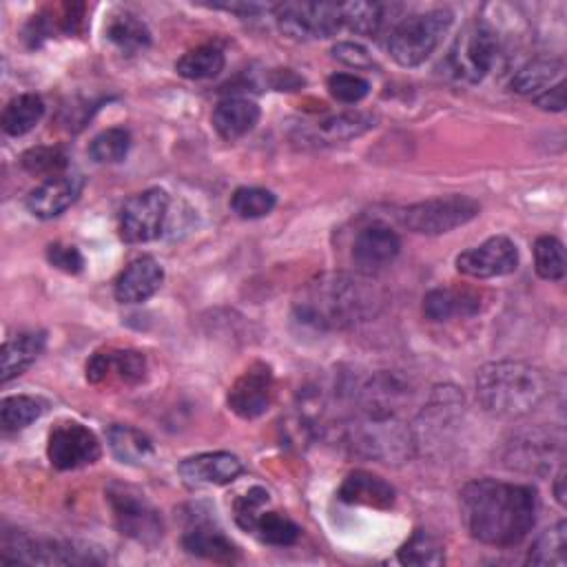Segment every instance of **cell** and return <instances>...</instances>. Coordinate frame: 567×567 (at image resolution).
Masks as SVG:
<instances>
[{
  "label": "cell",
  "instance_id": "d4e9b609",
  "mask_svg": "<svg viewBox=\"0 0 567 567\" xmlns=\"http://www.w3.org/2000/svg\"><path fill=\"white\" fill-rule=\"evenodd\" d=\"M563 71H565V64L560 60H556V58H536V60L527 62L525 66H520L516 71V75L512 78L509 86L518 95L536 97L545 89H549L556 82H560L563 80Z\"/></svg>",
  "mask_w": 567,
  "mask_h": 567
},
{
  "label": "cell",
  "instance_id": "4dcf8cb0",
  "mask_svg": "<svg viewBox=\"0 0 567 567\" xmlns=\"http://www.w3.org/2000/svg\"><path fill=\"white\" fill-rule=\"evenodd\" d=\"M377 126V117L372 113H339L330 115L321 122H317L315 133L326 142H346L352 137H359Z\"/></svg>",
  "mask_w": 567,
  "mask_h": 567
},
{
  "label": "cell",
  "instance_id": "4fadbf2b",
  "mask_svg": "<svg viewBox=\"0 0 567 567\" xmlns=\"http://www.w3.org/2000/svg\"><path fill=\"white\" fill-rule=\"evenodd\" d=\"M146 377V359L142 352L131 348H106L91 354L86 361V381L93 385L117 383L135 385Z\"/></svg>",
  "mask_w": 567,
  "mask_h": 567
},
{
  "label": "cell",
  "instance_id": "5b68a950",
  "mask_svg": "<svg viewBox=\"0 0 567 567\" xmlns=\"http://www.w3.org/2000/svg\"><path fill=\"white\" fill-rule=\"evenodd\" d=\"M106 501L113 514L117 532L144 547H153L164 536V523L159 512L137 489L111 483L106 487Z\"/></svg>",
  "mask_w": 567,
  "mask_h": 567
},
{
  "label": "cell",
  "instance_id": "3957f363",
  "mask_svg": "<svg viewBox=\"0 0 567 567\" xmlns=\"http://www.w3.org/2000/svg\"><path fill=\"white\" fill-rule=\"evenodd\" d=\"M547 394L543 372L523 361H492L476 374V396L494 416H523Z\"/></svg>",
  "mask_w": 567,
  "mask_h": 567
},
{
  "label": "cell",
  "instance_id": "f546056e",
  "mask_svg": "<svg viewBox=\"0 0 567 567\" xmlns=\"http://www.w3.org/2000/svg\"><path fill=\"white\" fill-rule=\"evenodd\" d=\"M250 534H255L261 543L275 545V547H288L295 545L301 536V527L290 520L286 514L275 509H261L255 518Z\"/></svg>",
  "mask_w": 567,
  "mask_h": 567
},
{
  "label": "cell",
  "instance_id": "5bb4252c",
  "mask_svg": "<svg viewBox=\"0 0 567 567\" xmlns=\"http://www.w3.org/2000/svg\"><path fill=\"white\" fill-rule=\"evenodd\" d=\"M84 186V177L80 173H62L44 179L27 195V210L38 219L60 217L69 206L75 204Z\"/></svg>",
  "mask_w": 567,
  "mask_h": 567
},
{
  "label": "cell",
  "instance_id": "ee69618b",
  "mask_svg": "<svg viewBox=\"0 0 567 567\" xmlns=\"http://www.w3.org/2000/svg\"><path fill=\"white\" fill-rule=\"evenodd\" d=\"M563 483H565V470L560 467V472L556 474V487H554V492H556V498H558V503H560V505L565 503V492H563Z\"/></svg>",
  "mask_w": 567,
  "mask_h": 567
},
{
  "label": "cell",
  "instance_id": "2e32d148",
  "mask_svg": "<svg viewBox=\"0 0 567 567\" xmlns=\"http://www.w3.org/2000/svg\"><path fill=\"white\" fill-rule=\"evenodd\" d=\"M177 472L182 481L190 487L228 485L244 472V465L230 452H202L184 458Z\"/></svg>",
  "mask_w": 567,
  "mask_h": 567
},
{
  "label": "cell",
  "instance_id": "7c38bea8",
  "mask_svg": "<svg viewBox=\"0 0 567 567\" xmlns=\"http://www.w3.org/2000/svg\"><path fill=\"white\" fill-rule=\"evenodd\" d=\"M518 266V250L509 237L494 235L483 244L463 250L456 257V270L474 279L503 277L514 272Z\"/></svg>",
  "mask_w": 567,
  "mask_h": 567
},
{
  "label": "cell",
  "instance_id": "d6986e66",
  "mask_svg": "<svg viewBox=\"0 0 567 567\" xmlns=\"http://www.w3.org/2000/svg\"><path fill=\"white\" fill-rule=\"evenodd\" d=\"M182 547L193 556L215 563H233L239 556L237 545L210 520H197L186 527L182 536Z\"/></svg>",
  "mask_w": 567,
  "mask_h": 567
},
{
  "label": "cell",
  "instance_id": "836d02e7",
  "mask_svg": "<svg viewBox=\"0 0 567 567\" xmlns=\"http://www.w3.org/2000/svg\"><path fill=\"white\" fill-rule=\"evenodd\" d=\"M47 412V401L31 394H13L2 399L0 421L4 432H18L38 421Z\"/></svg>",
  "mask_w": 567,
  "mask_h": 567
},
{
  "label": "cell",
  "instance_id": "603a6c76",
  "mask_svg": "<svg viewBox=\"0 0 567 567\" xmlns=\"http://www.w3.org/2000/svg\"><path fill=\"white\" fill-rule=\"evenodd\" d=\"M106 441H109V447H111L113 456L120 463L140 467V465H146L155 458L153 441L133 425H124V423L111 425L109 432H106Z\"/></svg>",
  "mask_w": 567,
  "mask_h": 567
},
{
  "label": "cell",
  "instance_id": "8d00e7d4",
  "mask_svg": "<svg viewBox=\"0 0 567 567\" xmlns=\"http://www.w3.org/2000/svg\"><path fill=\"white\" fill-rule=\"evenodd\" d=\"M66 166L69 157L58 146H33L27 153H22V168L31 175H42L49 179L66 173Z\"/></svg>",
  "mask_w": 567,
  "mask_h": 567
},
{
  "label": "cell",
  "instance_id": "e575fe53",
  "mask_svg": "<svg viewBox=\"0 0 567 567\" xmlns=\"http://www.w3.org/2000/svg\"><path fill=\"white\" fill-rule=\"evenodd\" d=\"M536 275L547 281H560L565 277V246L554 235H543L534 241Z\"/></svg>",
  "mask_w": 567,
  "mask_h": 567
},
{
  "label": "cell",
  "instance_id": "b9f144b4",
  "mask_svg": "<svg viewBox=\"0 0 567 567\" xmlns=\"http://www.w3.org/2000/svg\"><path fill=\"white\" fill-rule=\"evenodd\" d=\"M332 55L339 62H343L348 66H354V69H372V64H374L370 53L357 42H337L332 47Z\"/></svg>",
  "mask_w": 567,
  "mask_h": 567
},
{
  "label": "cell",
  "instance_id": "7402d4cb",
  "mask_svg": "<svg viewBox=\"0 0 567 567\" xmlns=\"http://www.w3.org/2000/svg\"><path fill=\"white\" fill-rule=\"evenodd\" d=\"M47 334L44 332H18L16 337L7 339L2 346V383L20 377L29 370L35 359L44 352Z\"/></svg>",
  "mask_w": 567,
  "mask_h": 567
},
{
  "label": "cell",
  "instance_id": "e0dca14e",
  "mask_svg": "<svg viewBox=\"0 0 567 567\" xmlns=\"http://www.w3.org/2000/svg\"><path fill=\"white\" fill-rule=\"evenodd\" d=\"M164 281V268L157 259L144 255L133 259L115 279L113 295L120 303H142L151 299Z\"/></svg>",
  "mask_w": 567,
  "mask_h": 567
},
{
  "label": "cell",
  "instance_id": "83f0119b",
  "mask_svg": "<svg viewBox=\"0 0 567 567\" xmlns=\"http://www.w3.org/2000/svg\"><path fill=\"white\" fill-rule=\"evenodd\" d=\"M401 565H416V567H436L445 563V547L443 543L427 529H416L396 551Z\"/></svg>",
  "mask_w": 567,
  "mask_h": 567
},
{
  "label": "cell",
  "instance_id": "1f68e13d",
  "mask_svg": "<svg viewBox=\"0 0 567 567\" xmlns=\"http://www.w3.org/2000/svg\"><path fill=\"white\" fill-rule=\"evenodd\" d=\"M394 7L390 4H381V2H348L341 4V22L365 38H374L385 20H388V11H392Z\"/></svg>",
  "mask_w": 567,
  "mask_h": 567
},
{
  "label": "cell",
  "instance_id": "8fae6325",
  "mask_svg": "<svg viewBox=\"0 0 567 567\" xmlns=\"http://www.w3.org/2000/svg\"><path fill=\"white\" fill-rule=\"evenodd\" d=\"M272 394V368L264 361H255L235 379V383L228 390L226 403L228 410L235 412L239 419H257L270 408Z\"/></svg>",
  "mask_w": 567,
  "mask_h": 567
},
{
  "label": "cell",
  "instance_id": "7a4b0ae2",
  "mask_svg": "<svg viewBox=\"0 0 567 567\" xmlns=\"http://www.w3.org/2000/svg\"><path fill=\"white\" fill-rule=\"evenodd\" d=\"M383 303V292L372 275L326 272L308 281L295 299V319L317 330H343L372 319Z\"/></svg>",
  "mask_w": 567,
  "mask_h": 567
},
{
  "label": "cell",
  "instance_id": "ba28073f",
  "mask_svg": "<svg viewBox=\"0 0 567 567\" xmlns=\"http://www.w3.org/2000/svg\"><path fill=\"white\" fill-rule=\"evenodd\" d=\"M275 20L292 40H323L341 29V4L332 2H281L275 4Z\"/></svg>",
  "mask_w": 567,
  "mask_h": 567
},
{
  "label": "cell",
  "instance_id": "cb8c5ba5",
  "mask_svg": "<svg viewBox=\"0 0 567 567\" xmlns=\"http://www.w3.org/2000/svg\"><path fill=\"white\" fill-rule=\"evenodd\" d=\"M84 4H60L49 7L44 13L33 16L27 27V38L31 44H40L44 38H53V33L73 35L80 31Z\"/></svg>",
  "mask_w": 567,
  "mask_h": 567
},
{
  "label": "cell",
  "instance_id": "30bf717a",
  "mask_svg": "<svg viewBox=\"0 0 567 567\" xmlns=\"http://www.w3.org/2000/svg\"><path fill=\"white\" fill-rule=\"evenodd\" d=\"M102 454L100 441L80 421H60L47 439V456L55 470L69 472L95 463Z\"/></svg>",
  "mask_w": 567,
  "mask_h": 567
},
{
  "label": "cell",
  "instance_id": "d590c367",
  "mask_svg": "<svg viewBox=\"0 0 567 567\" xmlns=\"http://www.w3.org/2000/svg\"><path fill=\"white\" fill-rule=\"evenodd\" d=\"M277 204V197L268 188L241 186L230 195V210L241 219L266 217Z\"/></svg>",
  "mask_w": 567,
  "mask_h": 567
},
{
  "label": "cell",
  "instance_id": "ab89813d",
  "mask_svg": "<svg viewBox=\"0 0 567 567\" xmlns=\"http://www.w3.org/2000/svg\"><path fill=\"white\" fill-rule=\"evenodd\" d=\"M268 505V492L264 487H250L235 501V520L241 529L250 532L259 512Z\"/></svg>",
  "mask_w": 567,
  "mask_h": 567
},
{
  "label": "cell",
  "instance_id": "52a82bcc",
  "mask_svg": "<svg viewBox=\"0 0 567 567\" xmlns=\"http://www.w3.org/2000/svg\"><path fill=\"white\" fill-rule=\"evenodd\" d=\"M481 213L476 199L467 195H445L412 204L403 210V226L419 235H443L467 221H472Z\"/></svg>",
  "mask_w": 567,
  "mask_h": 567
},
{
  "label": "cell",
  "instance_id": "7bdbcfd3",
  "mask_svg": "<svg viewBox=\"0 0 567 567\" xmlns=\"http://www.w3.org/2000/svg\"><path fill=\"white\" fill-rule=\"evenodd\" d=\"M532 100H534L536 106H540V109H545V111H556V113H560V111L565 109V80L556 82L554 86L545 89L540 95H536V97H532Z\"/></svg>",
  "mask_w": 567,
  "mask_h": 567
},
{
  "label": "cell",
  "instance_id": "6da1fadb",
  "mask_svg": "<svg viewBox=\"0 0 567 567\" xmlns=\"http://www.w3.org/2000/svg\"><path fill=\"white\" fill-rule=\"evenodd\" d=\"M461 512L472 538L494 547H512L532 532L538 496L532 485L478 478L461 489Z\"/></svg>",
  "mask_w": 567,
  "mask_h": 567
},
{
  "label": "cell",
  "instance_id": "60d3db41",
  "mask_svg": "<svg viewBox=\"0 0 567 567\" xmlns=\"http://www.w3.org/2000/svg\"><path fill=\"white\" fill-rule=\"evenodd\" d=\"M47 259L53 268H58L66 275H78L84 268L82 252L75 246L62 244V241H55V244L47 246Z\"/></svg>",
  "mask_w": 567,
  "mask_h": 567
},
{
  "label": "cell",
  "instance_id": "277c9868",
  "mask_svg": "<svg viewBox=\"0 0 567 567\" xmlns=\"http://www.w3.org/2000/svg\"><path fill=\"white\" fill-rule=\"evenodd\" d=\"M452 20L454 13L450 9H430L399 20L388 38L392 60L401 66H419L425 62L447 33Z\"/></svg>",
  "mask_w": 567,
  "mask_h": 567
},
{
  "label": "cell",
  "instance_id": "ac0fdd59",
  "mask_svg": "<svg viewBox=\"0 0 567 567\" xmlns=\"http://www.w3.org/2000/svg\"><path fill=\"white\" fill-rule=\"evenodd\" d=\"M394 487L383 481L381 476L365 472V470H354L350 472L341 487H339V498L348 505H365L374 509H388L394 505Z\"/></svg>",
  "mask_w": 567,
  "mask_h": 567
},
{
  "label": "cell",
  "instance_id": "8992f818",
  "mask_svg": "<svg viewBox=\"0 0 567 567\" xmlns=\"http://www.w3.org/2000/svg\"><path fill=\"white\" fill-rule=\"evenodd\" d=\"M498 42L485 22L467 24L452 42L445 55V71L465 84H478L496 60Z\"/></svg>",
  "mask_w": 567,
  "mask_h": 567
},
{
  "label": "cell",
  "instance_id": "4316f807",
  "mask_svg": "<svg viewBox=\"0 0 567 567\" xmlns=\"http://www.w3.org/2000/svg\"><path fill=\"white\" fill-rule=\"evenodd\" d=\"M44 115V102L35 93H20L7 102L0 124L2 131L11 137H20L29 133Z\"/></svg>",
  "mask_w": 567,
  "mask_h": 567
},
{
  "label": "cell",
  "instance_id": "484cf974",
  "mask_svg": "<svg viewBox=\"0 0 567 567\" xmlns=\"http://www.w3.org/2000/svg\"><path fill=\"white\" fill-rule=\"evenodd\" d=\"M104 31L109 42H113L126 55L144 51L151 44L148 27L131 11H117L109 16Z\"/></svg>",
  "mask_w": 567,
  "mask_h": 567
},
{
  "label": "cell",
  "instance_id": "f35d334b",
  "mask_svg": "<svg viewBox=\"0 0 567 567\" xmlns=\"http://www.w3.org/2000/svg\"><path fill=\"white\" fill-rule=\"evenodd\" d=\"M328 91L343 104L361 102L370 93V82L357 73H332L328 78Z\"/></svg>",
  "mask_w": 567,
  "mask_h": 567
},
{
  "label": "cell",
  "instance_id": "9a60e30c",
  "mask_svg": "<svg viewBox=\"0 0 567 567\" xmlns=\"http://www.w3.org/2000/svg\"><path fill=\"white\" fill-rule=\"evenodd\" d=\"M399 250H401L399 235L383 224H372L357 233L352 244V261L359 272L372 275L385 268L399 255Z\"/></svg>",
  "mask_w": 567,
  "mask_h": 567
},
{
  "label": "cell",
  "instance_id": "f1b7e54d",
  "mask_svg": "<svg viewBox=\"0 0 567 567\" xmlns=\"http://www.w3.org/2000/svg\"><path fill=\"white\" fill-rule=\"evenodd\" d=\"M226 64L224 51L215 44H202L186 51L177 62L175 71L186 80H208L221 73Z\"/></svg>",
  "mask_w": 567,
  "mask_h": 567
},
{
  "label": "cell",
  "instance_id": "ffe728a7",
  "mask_svg": "<svg viewBox=\"0 0 567 567\" xmlns=\"http://www.w3.org/2000/svg\"><path fill=\"white\" fill-rule=\"evenodd\" d=\"M481 312V297L470 288H432L423 297V315L430 321H450Z\"/></svg>",
  "mask_w": 567,
  "mask_h": 567
},
{
  "label": "cell",
  "instance_id": "44dd1931",
  "mask_svg": "<svg viewBox=\"0 0 567 567\" xmlns=\"http://www.w3.org/2000/svg\"><path fill=\"white\" fill-rule=\"evenodd\" d=\"M259 122V106L248 97H224L213 109V126L219 137L235 142Z\"/></svg>",
  "mask_w": 567,
  "mask_h": 567
},
{
  "label": "cell",
  "instance_id": "9c48e42d",
  "mask_svg": "<svg viewBox=\"0 0 567 567\" xmlns=\"http://www.w3.org/2000/svg\"><path fill=\"white\" fill-rule=\"evenodd\" d=\"M168 193L164 188H146L128 197L120 210V237L126 244H144L157 239L168 213Z\"/></svg>",
  "mask_w": 567,
  "mask_h": 567
},
{
  "label": "cell",
  "instance_id": "74e56055",
  "mask_svg": "<svg viewBox=\"0 0 567 567\" xmlns=\"http://www.w3.org/2000/svg\"><path fill=\"white\" fill-rule=\"evenodd\" d=\"M128 146H131L128 131L113 126L93 137L91 146H89V155L100 164H115L126 157Z\"/></svg>",
  "mask_w": 567,
  "mask_h": 567
},
{
  "label": "cell",
  "instance_id": "d6a6232c",
  "mask_svg": "<svg viewBox=\"0 0 567 567\" xmlns=\"http://www.w3.org/2000/svg\"><path fill=\"white\" fill-rule=\"evenodd\" d=\"M529 565L538 567H563L567 563V523L558 520L554 527H547L532 545L527 554Z\"/></svg>",
  "mask_w": 567,
  "mask_h": 567
}]
</instances>
